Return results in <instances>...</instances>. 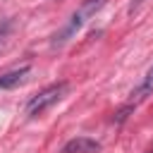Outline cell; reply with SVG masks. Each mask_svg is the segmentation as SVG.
I'll return each mask as SVG.
<instances>
[{"label":"cell","instance_id":"1","mask_svg":"<svg viewBox=\"0 0 153 153\" xmlns=\"http://www.w3.org/2000/svg\"><path fill=\"white\" fill-rule=\"evenodd\" d=\"M105 2H108V0H81L79 10H76V12L67 19V24H65L55 36H53L50 45H53V48H62L69 38H74V36H76V31H79V29H81V26H84V24H86V22H88V19H91V17H93V14L105 5Z\"/></svg>","mask_w":153,"mask_h":153},{"label":"cell","instance_id":"2","mask_svg":"<svg viewBox=\"0 0 153 153\" xmlns=\"http://www.w3.org/2000/svg\"><path fill=\"white\" fill-rule=\"evenodd\" d=\"M67 93H69V81H55V84L41 88V91L26 103V110H24L26 117H29V120H36V117L45 115V112H48L55 103H60Z\"/></svg>","mask_w":153,"mask_h":153},{"label":"cell","instance_id":"3","mask_svg":"<svg viewBox=\"0 0 153 153\" xmlns=\"http://www.w3.org/2000/svg\"><path fill=\"white\" fill-rule=\"evenodd\" d=\"M98 151H100V141L91 136H74L60 148V153H98Z\"/></svg>","mask_w":153,"mask_h":153},{"label":"cell","instance_id":"4","mask_svg":"<svg viewBox=\"0 0 153 153\" xmlns=\"http://www.w3.org/2000/svg\"><path fill=\"white\" fill-rule=\"evenodd\" d=\"M148 96H153V65H151V69L146 72V76L141 79V84L129 93V105L131 108H136L139 103H143Z\"/></svg>","mask_w":153,"mask_h":153},{"label":"cell","instance_id":"5","mask_svg":"<svg viewBox=\"0 0 153 153\" xmlns=\"http://www.w3.org/2000/svg\"><path fill=\"white\" fill-rule=\"evenodd\" d=\"M29 72H31V67H29V65H22V67H17V69H10V72L0 74V91H7V88L19 86V84L26 79Z\"/></svg>","mask_w":153,"mask_h":153},{"label":"cell","instance_id":"6","mask_svg":"<svg viewBox=\"0 0 153 153\" xmlns=\"http://www.w3.org/2000/svg\"><path fill=\"white\" fill-rule=\"evenodd\" d=\"M12 29H14V22H12V19H2V22H0V48H2L5 41L10 38Z\"/></svg>","mask_w":153,"mask_h":153},{"label":"cell","instance_id":"7","mask_svg":"<svg viewBox=\"0 0 153 153\" xmlns=\"http://www.w3.org/2000/svg\"><path fill=\"white\" fill-rule=\"evenodd\" d=\"M141 2H143V0H131V2H129V12H134V10H136Z\"/></svg>","mask_w":153,"mask_h":153},{"label":"cell","instance_id":"8","mask_svg":"<svg viewBox=\"0 0 153 153\" xmlns=\"http://www.w3.org/2000/svg\"><path fill=\"white\" fill-rule=\"evenodd\" d=\"M151 153H153V151H151Z\"/></svg>","mask_w":153,"mask_h":153}]
</instances>
